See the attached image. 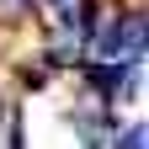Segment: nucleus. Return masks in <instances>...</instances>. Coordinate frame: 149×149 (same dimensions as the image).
Here are the masks:
<instances>
[{
    "instance_id": "nucleus-1",
    "label": "nucleus",
    "mask_w": 149,
    "mask_h": 149,
    "mask_svg": "<svg viewBox=\"0 0 149 149\" xmlns=\"http://www.w3.org/2000/svg\"><path fill=\"white\" fill-rule=\"evenodd\" d=\"M48 53H53V59H74V53H80V27H74V32L64 27V32L48 43Z\"/></svg>"
},
{
    "instance_id": "nucleus-2",
    "label": "nucleus",
    "mask_w": 149,
    "mask_h": 149,
    "mask_svg": "<svg viewBox=\"0 0 149 149\" xmlns=\"http://www.w3.org/2000/svg\"><path fill=\"white\" fill-rule=\"evenodd\" d=\"M112 144H128V149H144V128H128V133H112Z\"/></svg>"
},
{
    "instance_id": "nucleus-3",
    "label": "nucleus",
    "mask_w": 149,
    "mask_h": 149,
    "mask_svg": "<svg viewBox=\"0 0 149 149\" xmlns=\"http://www.w3.org/2000/svg\"><path fill=\"white\" fill-rule=\"evenodd\" d=\"M0 117H6V96H0Z\"/></svg>"
}]
</instances>
